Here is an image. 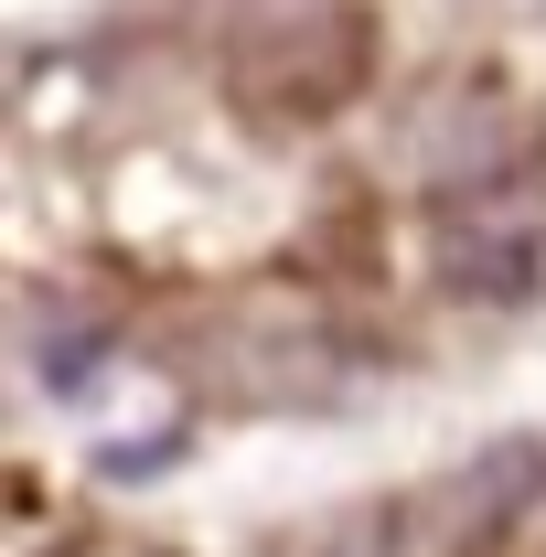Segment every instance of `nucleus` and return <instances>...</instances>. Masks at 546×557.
<instances>
[{"label":"nucleus","mask_w":546,"mask_h":557,"mask_svg":"<svg viewBox=\"0 0 546 557\" xmlns=\"http://www.w3.org/2000/svg\"><path fill=\"white\" fill-rule=\"evenodd\" d=\"M353 54H364V22L343 0H247V22H236L247 97H269L289 119L333 108L343 86H353Z\"/></svg>","instance_id":"f257e3e1"},{"label":"nucleus","mask_w":546,"mask_h":557,"mask_svg":"<svg viewBox=\"0 0 546 557\" xmlns=\"http://www.w3.org/2000/svg\"><path fill=\"white\" fill-rule=\"evenodd\" d=\"M408 172L429 194H482V183H504L514 172V97L504 86H482V75H450V86H429L408 108Z\"/></svg>","instance_id":"f03ea898"},{"label":"nucleus","mask_w":546,"mask_h":557,"mask_svg":"<svg viewBox=\"0 0 546 557\" xmlns=\"http://www.w3.org/2000/svg\"><path fill=\"white\" fill-rule=\"evenodd\" d=\"M493 11H546V0H493Z\"/></svg>","instance_id":"7ed1b4c3"}]
</instances>
